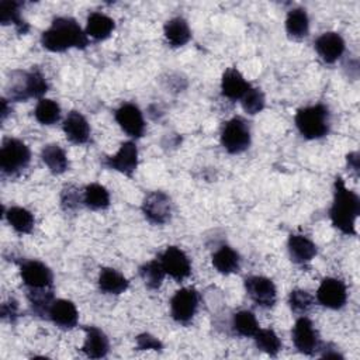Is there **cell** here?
Returning <instances> with one entry per match:
<instances>
[{
  "label": "cell",
  "instance_id": "cell-31",
  "mask_svg": "<svg viewBox=\"0 0 360 360\" xmlns=\"http://www.w3.org/2000/svg\"><path fill=\"white\" fill-rule=\"evenodd\" d=\"M139 276L149 290H158L160 287L166 273H165V269H163L160 260L155 259V260L146 262L145 264H142L139 267Z\"/></svg>",
  "mask_w": 360,
  "mask_h": 360
},
{
  "label": "cell",
  "instance_id": "cell-12",
  "mask_svg": "<svg viewBox=\"0 0 360 360\" xmlns=\"http://www.w3.org/2000/svg\"><path fill=\"white\" fill-rule=\"evenodd\" d=\"M159 260L165 269V273L177 281L187 278L191 273V263L188 256L177 246L166 248Z\"/></svg>",
  "mask_w": 360,
  "mask_h": 360
},
{
  "label": "cell",
  "instance_id": "cell-39",
  "mask_svg": "<svg viewBox=\"0 0 360 360\" xmlns=\"http://www.w3.org/2000/svg\"><path fill=\"white\" fill-rule=\"evenodd\" d=\"M136 347L139 350H149V349L160 350L162 349V343L155 336H152L149 333H142V335L136 336Z\"/></svg>",
  "mask_w": 360,
  "mask_h": 360
},
{
  "label": "cell",
  "instance_id": "cell-34",
  "mask_svg": "<svg viewBox=\"0 0 360 360\" xmlns=\"http://www.w3.org/2000/svg\"><path fill=\"white\" fill-rule=\"evenodd\" d=\"M34 115L42 125H52L60 118V107L51 98H41L34 110Z\"/></svg>",
  "mask_w": 360,
  "mask_h": 360
},
{
  "label": "cell",
  "instance_id": "cell-8",
  "mask_svg": "<svg viewBox=\"0 0 360 360\" xmlns=\"http://www.w3.org/2000/svg\"><path fill=\"white\" fill-rule=\"evenodd\" d=\"M198 308V292L191 287L180 288L170 300L172 318L179 323H188Z\"/></svg>",
  "mask_w": 360,
  "mask_h": 360
},
{
  "label": "cell",
  "instance_id": "cell-36",
  "mask_svg": "<svg viewBox=\"0 0 360 360\" xmlns=\"http://www.w3.org/2000/svg\"><path fill=\"white\" fill-rule=\"evenodd\" d=\"M240 100H242L240 103H242L243 111L250 115L260 112L264 108V103H266L263 91L256 87H250Z\"/></svg>",
  "mask_w": 360,
  "mask_h": 360
},
{
  "label": "cell",
  "instance_id": "cell-29",
  "mask_svg": "<svg viewBox=\"0 0 360 360\" xmlns=\"http://www.w3.org/2000/svg\"><path fill=\"white\" fill-rule=\"evenodd\" d=\"M4 215L11 228L18 233H30L34 228V215L22 207H10Z\"/></svg>",
  "mask_w": 360,
  "mask_h": 360
},
{
  "label": "cell",
  "instance_id": "cell-24",
  "mask_svg": "<svg viewBox=\"0 0 360 360\" xmlns=\"http://www.w3.org/2000/svg\"><path fill=\"white\" fill-rule=\"evenodd\" d=\"M165 37L172 46H183L191 38V31L187 21L181 17H174L165 24Z\"/></svg>",
  "mask_w": 360,
  "mask_h": 360
},
{
  "label": "cell",
  "instance_id": "cell-19",
  "mask_svg": "<svg viewBox=\"0 0 360 360\" xmlns=\"http://www.w3.org/2000/svg\"><path fill=\"white\" fill-rule=\"evenodd\" d=\"M86 339L82 352L90 359H103L107 356L110 342L105 333L96 326H84Z\"/></svg>",
  "mask_w": 360,
  "mask_h": 360
},
{
  "label": "cell",
  "instance_id": "cell-28",
  "mask_svg": "<svg viewBox=\"0 0 360 360\" xmlns=\"http://www.w3.org/2000/svg\"><path fill=\"white\" fill-rule=\"evenodd\" d=\"M83 204L94 211L105 210L110 205V193L98 183L87 184L83 190Z\"/></svg>",
  "mask_w": 360,
  "mask_h": 360
},
{
  "label": "cell",
  "instance_id": "cell-23",
  "mask_svg": "<svg viewBox=\"0 0 360 360\" xmlns=\"http://www.w3.org/2000/svg\"><path fill=\"white\" fill-rule=\"evenodd\" d=\"M129 283L118 270L111 267L101 269L98 274V287L105 294L118 295L128 288Z\"/></svg>",
  "mask_w": 360,
  "mask_h": 360
},
{
  "label": "cell",
  "instance_id": "cell-22",
  "mask_svg": "<svg viewBox=\"0 0 360 360\" xmlns=\"http://www.w3.org/2000/svg\"><path fill=\"white\" fill-rule=\"evenodd\" d=\"M115 28V22L108 15L94 11L89 14L87 17V25H86V34L87 37H91L96 41H103L108 38Z\"/></svg>",
  "mask_w": 360,
  "mask_h": 360
},
{
  "label": "cell",
  "instance_id": "cell-15",
  "mask_svg": "<svg viewBox=\"0 0 360 360\" xmlns=\"http://www.w3.org/2000/svg\"><path fill=\"white\" fill-rule=\"evenodd\" d=\"M104 165L122 174L132 176L138 166V149L132 141L124 142L118 152L112 156H107Z\"/></svg>",
  "mask_w": 360,
  "mask_h": 360
},
{
  "label": "cell",
  "instance_id": "cell-27",
  "mask_svg": "<svg viewBox=\"0 0 360 360\" xmlns=\"http://www.w3.org/2000/svg\"><path fill=\"white\" fill-rule=\"evenodd\" d=\"M285 31L291 38L301 39L308 35L309 20L304 8H292L285 18Z\"/></svg>",
  "mask_w": 360,
  "mask_h": 360
},
{
  "label": "cell",
  "instance_id": "cell-20",
  "mask_svg": "<svg viewBox=\"0 0 360 360\" xmlns=\"http://www.w3.org/2000/svg\"><path fill=\"white\" fill-rule=\"evenodd\" d=\"M249 89L250 84L245 80L238 69L229 68L224 72L221 80V91L224 97L229 100H240Z\"/></svg>",
  "mask_w": 360,
  "mask_h": 360
},
{
  "label": "cell",
  "instance_id": "cell-10",
  "mask_svg": "<svg viewBox=\"0 0 360 360\" xmlns=\"http://www.w3.org/2000/svg\"><path fill=\"white\" fill-rule=\"evenodd\" d=\"M245 288L250 300L262 308H270L277 298L274 283L263 276H250L245 280Z\"/></svg>",
  "mask_w": 360,
  "mask_h": 360
},
{
  "label": "cell",
  "instance_id": "cell-26",
  "mask_svg": "<svg viewBox=\"0 0 360 360\" xmlns=\"http://www.w3.org/2000/svg\"><path fill=\"white\" fill-rule=\"evenodd\" d=\"M41 159L46 165V167L53 173V174H60L66 172L69 162L65 150L56 145V143H49L44 146L41 152Z\"/></svg>",
  "mask_w": 360,
  "mask_h": 360
},
{
  "label": "cell",
  "instance_id": "cell-2",
  "mask_svg": "<svg viewBox=\"0 0 360 360\" xmlns=\"http://www.w3.org/2000/svg\"><path fill=\"white\" fill-rule=\"evenodd\" d=\"M360 214L359 195L345 186L342 177L335 179L333 202L329 217L335 228L346 235H356V219Z\"/></svg>",
  "mask_w": 360,
  "mask_h": 360
},
{
  "label": "cell",
  "instance_id": "cell-4",
  "mask_svg": "<svg viewBox=\"0 0 360 360\" xmlns=\"http://www.w3.org/2000/svg\"><path fill=\"white\" fill-rule=\"evenodd\" d=\"M48 83L45 76L32 69L30 72L15 70L11 73L10 84H8V97L15 101H25L31 97H41L46 93Z\"/></svg>",
  "mask_w": 360,
  "mask_h": 360
},
{
  "label": "cell",
  "instance_id": "cell-3",
  "mask_svg": "<svg viewBox=\"0 0 360 360\" xmlns=\"http://www.w3.org/2000/svg\"><path fill=\"white\" fill-rule=\"evenodd\" d=\"M295 125L300 134L307 139H319L329 132V110L323 104L300 108L295 114Z\"/></svg>",
  "mask_w": 360,
  "mask_h": 360
},
{
  "label": "cell",
  "instance_id": "cell-18",
  "mask_svg": "<svg viewBox=\"0 0 360 360\" xmlns=\"http://www.w3.org/2000/svg\"><path fill=\"white\" fill-rule=\"evenodd\" d=\"M62 128L66 138L73 143L82 145L90 139V125L79 111H70L63 120Z\"/></svg>",
  "mask_w": 360,
  "mask_h": 360
},
{
  "label": "cell",
  "instance_id": "cell-1",
  "mask_svg": "<svg viewBox=\"0 0 360 360\" xmlns=\"http://www.w3.org/2000/svg\"><path fill=\"white\" fill-rule=\"evenodd\" d=\"M41 44L51 52H63L70 48H86L89 39L75 18L58 17L42 32Z\"/></svg>",
  "mask_w": 360,
  "mask_h": 360
},
{
  "label": "cell",
  "instance_id": "cell-7",
  "mask_svg": "<svg viewBox=\"0 0 360 360\" xmlns=\"http://www.w3.org/2000/svg\"><path fill=\"white\" fill-rule=\"evenodd\" d=\"M291 339L295 349L307 356H314L322 347L319 333L307 316H301L295 321L291 330Z\"/></svg>",
  "mask_w": 360,
  "mask_h": 360
},
{
  "label": "cell",
  "instance_id": "cell-41",
  "mask_svg": "<svg viewBox=\"0 0 360 360\" xmlns=\"http://www.w3.org/2000/svg\"><path fill=\"white\" fill-rule=\"evenodd\" d=\"M347 165H349L354 172L359 170V153H357V152H353V153H349V155H347Z\"/></svg>",
  "mask_w": 360,
  "mask_h": 360
},
{
  "label": "cell",
  "instance_id": "cell-5",
  "mask_svg": "<svg viewBox=\"0 0 360 360\" xmlns=\"http://www.w3.org/2000/svg\"><path fill=\"white\" fill-rule=\"evenodd\" d=\"M31 160L30 148L17 138H4L0 148V169L4 174L15 176Z\"/></svg>",
  "mask_w": 360,
  "mask_h": 360
},
{
  "label": "cell",
  "instance_id": "cell-6",
  "mask_svg": "<svg viewBox=\"0 0 360 360\" xmlns=\"http://www.w3.org/2000/svg\"><path fill=\"white\" fill-rule=\"evenodd\" d=\"M221 143L229 153H240L250 145V129L240 117H233L225 122L221 131Z\"/></svg>",
  "mask_w": 360,
  "mask_h": 360
},
{
  "label": "cell",
  "instance_id": "cell-9",
  "mask_svg": "<svg viewBox=\"0 0 360 360\" xmlns=\"http://www.w3.org/2000/svg\"><path fill=\"white\" fill-rule=\"evenodd\" d=\"M142 212L149 222L162 225L166 224L172 217V201L170 197L163 191H152L145 195L142 202Z\"/></svg>",
  "mask_w": 360,
  "mask_h": 360
},
{
  "label": "cell",
  "instance_id": "cell-16",
  "mask_svg": "<svg viewBox=\"0 0 360 360\" xmlns=\"http://www.w3.org/2000/svg\"><path fill=\"white\" fill-rule=\"evenodd\" d=\"M48 318L62 329H72L77 325L79 312L76 305L69 300H53L49 307Z\"/></svg>",
  "mask_w": 360,
  "mask_h": 360
},
{
  "label": "cell",
  "instance_id": "cell-17",
  "mask_svg": "<svg viewBox=\"0 0 360 360\" xmlns=\"http://www.w3.org/2000/svg\"><path fill=\"white\" fill-rule=\"evenodd\" d=\"M315 49L326 63H335L345 52V41L338 32H323L315 41Z\"/></svg>",
  "mask_w": 360,
  "mask_h": 360
},
{
  "label": "cell",
  "instance_id": "cell-38",
  "mask_svg": "<svg viewBox=\"0 0 360 360\" xmlns=\"http://www.w3.org/2000/svg\"><path fill=\"white\" fill-rule=\"evenodd\" d=\"M80 200L83 201V197H80L79 194V190L73 186H68L62 190V194H60V202H62V207L65 210H75Z\"/></svg>",
  "mask_w": 360,
  "mask_h": 360
},
{
  "label": "cell",
  "instance_id": "cell-37",
  "mask_svg": "<svg viewBox=\"0 0 360 360\" xmlns=\"http://www.w3.org/2000/svg\"><path fill=\"white\" fill-rule=\"evenodd\" d=\"M314 304V298L305 290H292L288 295V305L295 314H307Z\"/></svg>",
  "mask_w": 360,
  "mask_h": 360
},
{
  "label": "cell",
  "instance_id": "cell-33",
  "mask_svg": "<svg viewBox=\"0 0 360 360\" xmlns=\"http://www.w3.org/2000/svg\"><path fill=\"white\" fill-rule=\"evenodd\" d=\"M28 301L34 314L37 315H48L49 307L53 302V291L49 288H28L27 292Z\"/></svg>",
  "mask_w": 360,
  "mask_h": 360
},
{
  "label": "cell",
  "instance_id": "cell-35",
  "mask_svg": "<svg viewBox=\"0 0 360 360\" xmlns=\"http://www.w3.org/2000/svg\"><path fill=\"white\" fill-rule=\"evenodd\" d=\"M257 349L267 353L269 356H277L281 350V340L273 329H260L253 336Z\"/></svg>",
  "mask_w": 360,
  "mask_h": 360
},
{
  "label": "cell",
  "instance_id": "cell-25",
  "mask_svg": "<svg viewBox=\"0 0 360 360\" xmlns=\"http://www.w3.org/2000/svg\"><path fill=\"white\" fill-rule=\"evenodd\" d=\"M212 266L222 274L236 273L240 266L239 253L229 246H221L212 255Z\"/></svg>",
  "mask_w": 360,
  "mask_h": 360
},
{
  "label": "cell",
  "instance_id": "cell-21",
  "mask_svg": "<svg viewBox=\"0 0 360 360\" xmlns=\"http://www.w3.org/2000/svg\"><path fill=\"white\" fill-rule=\"evenodd\" d=\"M287 248L291 260L297 264H305L316 255L315 243L304 235H290Z\"/></svg>",
  "mask_w": 360,
  "mask_h": 360
},
{
  "label": "cell",
  "instance_id": "cell-14",
  "mask_svg": "<svg viewBox=\"0 0 360 360\" xmlns=\"http://www.w3.org/2000/svg\"><path fill=\"white\" fill-rule=\"evenodd\" d=\"M115 121L121 127V129L132 136V138H141L145 132V121L142 117L141 110L132 104V103H125L120 108H117L115 114Z\"/></svg>",
  "mask_w": 360,
  "mask_h": 360
},
{
  "label": "cell",
  "instance_id": "cell-40",
  "mask_svg": "<svg viewBox=\"0 0 360 360\" xmlns=\"http://www.w3.org/2000/svg\"><path fill=\"white\" fill-rule=\"evenodd\" d=\"M17 302L14 300L8 301V302H4L1 305V318L3 319H10V321H14V318L17 316Z\"/></svg>",
  "mask_w": 360,
  "mask_h": 360
},
{
  "label": "cell",
  "instance_id": "cell-32",
  "mask_svg": "<svg viewBox=\"0 0 360 360\" xmlns=\"http://www.w3.org/2000/svg\"><path fill=\"white\" fill-rule=\"evenodd\" d=\"M232 328L236 335L245 338H253L255 333L259 330V323L253 312L248 309H242L236 312L232 318Z\"/></svg>",
  "mask_w": 360,
  "mask_h": 360
},
{
  "label": "cell",
  "instance_id": "cell-13",
  "mask_svg": "<svg viewBox=\"0 0 360 360\" xmlns=\"http://www.w3.org/2000/svg\"><path fill=\"white\" fill-rule=\"evenodd\" d=\"M21 278L27 288H49L52 287L53 274L51 269L39 260H27L21 264Z\"/></svg>",
  "mask_w": 360,
  "mask_h": 360
},
{
  "label": "cell",
  "instance_id": "cell-11",
  "mask_svg": "<svg viewBox=\"0 0 360 360\" xmlns=\"http://www.w3.org/2000/svg\"><path fill=\"white\" fill-rule=\"evenodd\" d=\"M318 302L329 309H340L347 301V290L342 280L326 277L321 281L316 291Z\"/></svg>",
  "mask_w": 360,
  "mask_h": 360
},
{
  "label": "cell",
  "instance_id": "cell-30",
  "mask_svg": "<svg viewBox=\"0 0 360 360\" xmlns=\"http://www.w3.org/2000/svg\"><path fill=\"white\" fill-rule=\"evenodd\" d=\"M18 1H1L0 3V21L1 24H14L20 34H25L28 31V24L20 15Z\"/></svg>",
  "mask_w": 360,
  "mask_h": 360
}]
</instances>
